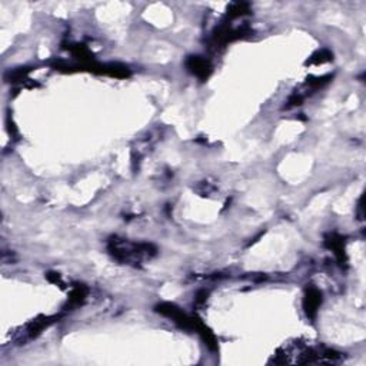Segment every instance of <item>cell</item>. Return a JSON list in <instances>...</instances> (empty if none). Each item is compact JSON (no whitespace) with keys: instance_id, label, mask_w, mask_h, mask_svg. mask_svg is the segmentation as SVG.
I'll use <instances>...</instances> for the list:
<instances>
[{"instance_id":"obj_3","label":"cell","mask_w":366,"mask_h":366,"mask_svg":"<svg viewBox=\"0 0 366 366\" xmlns=\"http://www.w3.org/2000/svg\"><path fill=\"white\" fill-rule=\"evenodd\" d=\"M246 10H247L246 3H233L232 6L229 7V16H230V17L242 16Z\"/></svg>"},{"instance_id":"obj_2","label":"cell","mask_w":366,"mask_h":366,"mask_svg":"<svg viewBox=\"0 0 366 366\" xmlns=\"http://www.w3.org/2000/svg\"><path fill=\"white\" fill-rule=\"evenodd\" d=\"M320 303V293L316 289H309L305 298V311L307 316H313Z\"/></svg>"},{"instance_id":"obj_1","label":"cell","mask_w":366,"mask_h":366,"mask_svg":"<svg viewBox=\"0 0 366 366\" xmlns=\"http://www.w3.org/2000/svg\"><path fill=\"white\" fill-rule=\"evenodd\" d=\"M187 67L190 69V72H193L195 74H198L200 78H206L207 72H209V63L206 60L202 59L199 56H193L187 62Z\"/></svg>"}]
</instances>
